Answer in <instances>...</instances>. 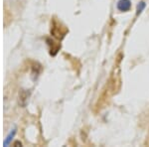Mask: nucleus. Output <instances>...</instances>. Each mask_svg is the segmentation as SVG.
Masks as SVG:
<instances>
[{
    "mask_svg": "<svg viewBox=\"0 0 149 147\" xmlns=\"http://www.w3.org/2000/svg\"><path fill=\"white\" fill-rule=\"evenodd\" d=\"M116 7L119 11L121 12H126L130 10L131 8V2L130 0H119L116 4Z\"/></svg>",
    "mask_w": 149,
    "mask_h": 147,
    "instance_id": "obj_1",
    "label": "nucleus"
},
{
    "mask_svg": "<svg viewBox=\"0 0 149 147\" xmlns=\"http://www.w3.org/2000/svg\"><path fill=\"white\" fill-rule=\"evenodd\" d=\"M145 7H146L145 2H143V1L139 2L138 5H137V10H136V15H139V14H141V12L144 10V8H145Z\"/></svg>",
    "mask_w": 149,
    "mask_h": 147,
    "instance_id": "obj_2",
    "label": "nucleus"
},
{
    "mask_svg": "<svg viewBox=\"0 0 149 147\" xmlns=\"http://www.w3.org/2000/svg\"><path fill=\"white\" fill-rule=\"evenodd\" d=\"M14 134H15V130H13V132H11V133L9 134L8 136H7V139H6L5 141H4V143H3V144H4V146H7V145H8V144H9V142L11 141L12 137L14 136Z\"/></svg>",
    "mask_w": 149,
    "mask_h": 147,
    "instance_id": "obj_3",
    "label": "nucleus"
}]
</instances>
